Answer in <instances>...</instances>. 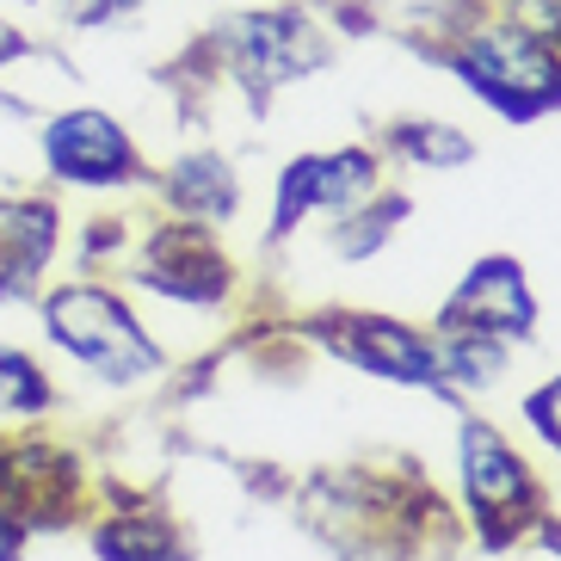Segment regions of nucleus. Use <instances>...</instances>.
Here are the masks:
<instances>
[{"instance_id":"f257e3e1","label":"nucleus","mask_w":561,"mask_h":561,"mask_svg":"<svg viewBox=\"0 0 561 561\" xmlns=\"http://www.w3.org/2000/svg\"><path fill=\"white\" fill-rule=\"evenodd\" d=\"M37 314H44V340L68 364H81L93 382H105V389H142V382L161 377L167 358L154 346V333L105 284H93V278L56 284V290H44Z\"/></svg>"},{"instance_id":"f03ea898","label":"nucleus","mask_w":561,"mask_h":561,"mask_svg":"<svg viewBox=\"0 0 561 561\" xmlns=\"http://www.w3.org/2000/svg\"><path fill=\"white\" fill-rule=\"evenodd\" d=\"M457 81L494 105L500 117L530 124L537 112L561 105V56L530 25H488L457 50Z\"/></svg>"},{"instance_id":"7ed1b4c3","label":"nucleus","mask_w":561,"mask_h":561,"mask_svg":"<svg viewBox=\"0 0 561 561\" xmlns=\"http://www.w3.org/2000/svg\"><path fill=\"white\" fill-rule=\"evenodd\" d=\"M457 462H462V500H469L488 543H512L525 525L543 518V488L530 476V462L488 420H462Z\"/></svg>"},{"instance_id":"20e7f679","label":"nucleus","mask_w":561,"mask_h":561,"mask_svg":"<svg viewBox=\"0 0 561 561\" xmlns=\"http://www.w3.org/2000/svg\"><path fill=\"white\" fill-rule=\"evenodd\" d=\"M37 154L50 167L56 185L75 192H124L142 180V154H136L130 130L100 105H68L37 130Z\"/></svg>"},{"instance_id":"39448f33","label":"nucleus","mask_w":561,"mask_h":561,"mask_svg":"<svg viewBox=\"0 0 561 561\" xmlns=\"http://www.w3.org/2000/svg\"><path fill=\"white\" fill-rule=\"evenodd\" d=\"M377 198V154L370 149H333V154H297L278 173V204H272V234H297L309 216H352Z\"/></svg>"},{"instance_id":"423d86ee","label":"nucleus","mask_w":561,"mask_h":561,"mask_svg":"<svg viewBox=\"0 0 561 561\" xmlns=\"http://www.w3.org/2000/svg\"><path fill=\"white\" fill-rule=\"evenodd\" d=\"M438 328L462 333H494V340H530L537 333V297L525 284V265L506 253H488L462 272V284L450 290V302L438 309Z\"/></svg>"},{"instance_id":"0eeeda50","label":"nucleus","mask_w":561,"mask_h":561,"mask_svg":"<svg viewBox=\"0 0 561 561\" xmlns=\"http://www.w3.org/2000/svg\"><path fill=\"white\" fill-rule=\"evenodd\" d=\"M328 346L346 364H358L364 377L401 382V389H432L445 396L450 382L438 370V352H432L426 333H413L408 321H389V314H346L340 328L328 333Z\"/></svg>"},{"instance_id":"6e6552de","label":"nucleus","mask_w":561,"mask_h":561,"mask_svg":"<svg viewBox=\"0 0 561 561\" xmlns=\"http://www.w3.org/2000/svg\"><path fill=\"white\" fill-rule=\"evenodd\" d=\"M136 284L167 302H185V309H210L229 290V260L216 253L204 222H161L136 265Z\"/></svg>"},{"instance_id":"1a4fd4ad","label":"nucleus","mask_w":561,"mask_h":561,"mask_svg":"<svg viewBox=\"0 0 561 561\" xmlns=\"http://www.w3.org/2000/svg\"><path fill=\"white\" fill-rule=\"evenodd\" d=\"M81 494V462L56 445H0V512L25 530L68 525Z\"/></svg>"},{"instance_id":"9d476101","label":"nucleus","mask_w":561,"mask_h":561,"mask_svg":"<svg viewBox=\"0 0 561 561\" xmlns=\"http://www.w3.org/2000/svg\"><path fill=\"white\" fill-rule=\"evenodd\" d=\"M62 253V210L37 192L0 198V302H32Z\"/></svg>"},{"instance_id":"9b49d317","label":"nucleus","mask_w":561,"mask_h":561,"mask_svg":"<svg viewBox=\"0 0 561 561\" xmlns=\"http://www.w3.org/2000/svg\"><path fill=\"white\" fill-rule=\"evenodd\" d=\"M234 62H241L248 81L278 87V81H302V75L321 62V44H314V32L297 13H260V19H241Z\"/></svg>"},{"instance_id":"f8f14e48","label":"nucleus","mask_w":561,"mask_h":561,"mask_svg":"<svg viewBox=\"0 0 561 561\" xmlns=\"http://www.w3.org/2000/svg\"><path fill=\"white\" fill-rule=\"evenodd\" d=\"M161 192L185 222H204V229L222 222V216H234V204H241V185H234L222 154H180L161 173Z\"/></svg>"},{"instance_id":"ddd939ff","label":"nucleus","mask_w":561,"mask_h":561,"mask_svg":"<svg viewBox=\"0 0 561 561\" xmlns=\"http://www.w3.org/2000/svg\"><path fill=\"white\" fill-rule=\"evenodd\" d=\"M87 543L100 561H192L180 525L167 512H112L87 530Z\"/></svg>"},{"instance_id":"4468645a","label":"nucleus","mask_w":561,"mask_h":561,"mask_svg":"<svg viewBox=\"0 0 561 561\" xmlns=\"http://www.w3.org/2000/svg\"><path fill=\"white\" fill-rule=\"evenodd\" d=\"M56 408V382L37 364V352L25 346H0V426H25L44 420Z\"/></svg>"},{"instance_id":"2eb2a0df","label":"nucleus","mask_w":561,"mask_h":561,"mask_svg":"<svg viewBox=\"0 0 561 561\" xmlns=\"http://www.w3.org/2000/svg\"><path fill=\"white\" fill-rule=\"evenodd\" d=\"M432 352H438V370H445V382H457V389H494L500 377H506V340H494V333H462V328H445L438 340H432Z\"/></svg>"},{"instance_id":"dca6fc26","label":"nucleus","mask_w":561,"mask_h":561,"mask_svg":"<svg viewBox=\"0 0 561 561\" xmlns=\"http://www.w3.org/2000/svg\"><path fill=\"white\" fill-rule=\"evenodd\" d=\"M401 216H408V198H382L377 210H370V204H358L352 216H340V222H333V253H340V260H370V253L396 234Z\"/></svg>"},{"instance_id":"f3484780","label":"nucleus","mask_w":561,"mask_h":561,"mask_svg":"<svg viewBox=\"0 0 561 561\" xmlns=\"http://www.w3.org/2000/svg\"><path fill=\"white\" fill-rule=\"evenodd\" d=\"M408 161L432 167V173H445V167H462L469 154H476V142L462 130H450V124H438V117H426V124H396V136H389Z\"/></svg>"},{"instance_id":"a211bd4d","label":"nucleus","mask_w":561,"mask_h":561,"mask_svg":"<svg viewBox=\"0 0 561 561\" xmlns=\"http://www.w3.org/2000/svg\"><path fill=\"white\" fill-rule=\"evenodd\" d=\"M525 420H530V432H537V438L561 457V377H549L543 389H530V396H525Z\"/></svg>"},{"instance_id":"6ab92c4d","label":"nucleus","mask_w":561,"mask_h":561,"mask_svg":"<svg viewBox=\"0 0 561 561\" xmlns=\"http://www.w3.org/2000/svg\"><path fill=\"white\" fill-rule=\"evenodd\" d=\"M25 543H32V530L0 512V561H25Z\"/></svg>"},{"instance_id":"aec40b11","label":"nucleus","mask_w":561,"mask_h":561,"mask_svg":"<svg viewBox=\"0 0 561 561\" xmlns=\"http://www.w3.org/2000/svg\"><path fill=\"white\" fill-rule=\"evenodd\" d=\"M25 56H32V37L19 32V25H7V19H0V68L25 62Z\"/></svg>"}]
</instances>
